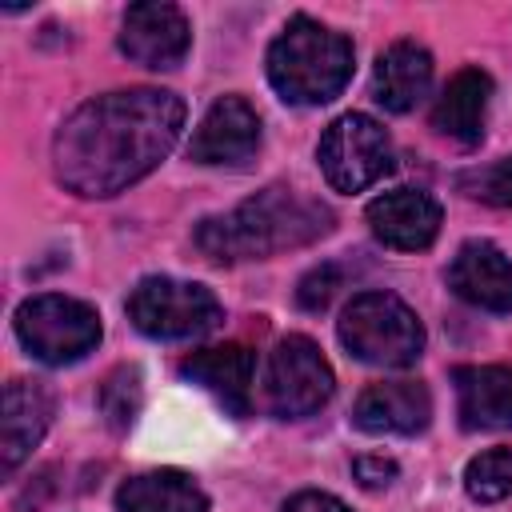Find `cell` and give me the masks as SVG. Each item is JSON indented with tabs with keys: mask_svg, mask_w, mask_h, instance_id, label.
I'll use <instances>...</instances> for the list:
<instances>
[{
	"mask_svg": "<svg viewBox=\"0 0 512 512\" xmlns=\"http://www.w3.org/2000/svg\"><path fill=\"white\" fill-rule=\"evenodd\" d=\"M184 100L164 88H124L84 100L56 132L52 160L76 196H116L144 180L180 140Z\"/></svg>",
	"mask_w": 512,
	"mask_h": 512,
	"instance_id": "6da1fadb",
	"label": "cell"
},
{
	"mask_svg": "<svg viewBox=\"0 0 512 512\" xmlns=\"http://www.w3.org/2000/svg\"><path fill=\"white\" fill-rule=\"evenodd\" d=\"M332 208L292 188H264L224 216H208L196 228V244L216 264L260 260L284 248H304L332 232Z\"/></svg>",
	"mask_w": 512,
	"mask_h": 512,
	"instance_id": "7a4b0ae2",
	"label": "cell"
},
{
	"mask_svg": "<svg viewBox=\"0 0 512 512\" xmlns=\"http://www.w3.org/2000/svg\"><path fill=\"white\" fill-rule=\"evenodd\" d=\"M268 80L288 104H328L352 80V40L320 20L292 16L268 48Z\"/></svg>",
	"mask_w": 512,
	"mask_h": 512,
	"instance_id": "3957f363",
	"label": "cell"
},
{
	"mask_svg": "<svg viewBox=\"0 0 512 512\" xmlns=\"http://www.w3.org/2000/svg\"><path fill=\"white\" fill-rule=\"evenodd\" d=\"M340 344L376 368H408L424 352L420 316L392 292H360L340 316Z\"/></svg>",
	"mask_w": 512,
	"mask_h": 512,
	"instance_id": "277c9868",
	"label": "cell"
},
{
	"mask_svg": "<svg viewBox=\"0 0 512 512\" xmlns=\"http://www.w3.org/2000/svg\"><path fill=\"white\" fill-rule=\"evenodd\" d=\"M128 320L152 340H196L224 320V308L204 284L144 276L128 296Z\"/></svg>",
	"mask_w": 512,
	"mask_h": 512,
	"instance_id": "5b68a950",
	"label": "cell"
},
{
	"mask_svg": "<svg viewBox=\"0 0 512 512\" xmlns=\"http://www.w3.org/2000/svg\"><path fill=\"white\" fill-rule=\"evenodd\" d=\"M16 336L28 356L44 364H72L100 344V316L84 300L44 292L16 308Z\"/></svg>",
	"mask_w": 512,
	"mask_h": 512,
	"instance_id": "8992f818",
	"label": "cell"
},
{
	"mask_svg": "<svg viewBox=\"0 0 512 512\" xmlns=\"http://www.w3.org/2000/svg\"><path fill=\"white\" fill-rule=\"evenodd\" d=\"M316 160L336 192H364L392 172V140L372 116L344 112L324 128Z\"/></svg>",
	"mask_w": 512,
	"mask_h": 512,
	"instance_id": "52a82bcc",
	"label": "cell"
},
{
	"mask_svg": "<svg viewBox=\"0 0 512 512\" xmlns=\"http://www.w3.org/2000/svg\"><path fill=\"white\" fill-rule=\"evenodd\" d=\"M332 396V368L308 336H284L268 356L264 400L276 416H308Z\"/></svg>",
	"mask_w": 512,
	"mask_h": 512,
	"instance_id": "ba28073f",
	"label": "cell"
},
{
	"mask_svg": "<svg viewBox=\"0 0 512 512\" xmlns=\"http://www.w3.org/2000/svg\"><path fill=\"white\" fill-rule=\"evenodd\" d=\"M192 28L176 4H132L120 24V52L144 68H176L188 56Z\"/></svg>",
	"mask_w": 512,
	"mask_h": 512,
	"instance_id": "9c48e42d",
	"label": "cell"
},
{
	"mask_svg": "<svg viewBox=\"0 0 512 512\" xmlns=\"http://www.w3.org/2000/svg\"><path fill=\"white\" fill-rule=\"evenodd\" d=\"M432 396L420 380H380L368 384L352 404V424L372 436H412L428 428Z\"/></svg>",
	"mask_w": 512,
	"mask_h": 512,
	"instance_id": "30bf717a",
	"label": "cell"
},
{
	"mask_svg": "<svg viewBox=\"0 0 512 512\" xmlns=\"http://www.w3.org/2000/svg\"><path fill=\"white\" fill-rule=\"evenodd\" d=\"M260 148V116L248 100L240 96H220L200 128L192 132L188 156L196 164H244Z\"/></svg>",
	"mask_w": 512,
	"mask_h": 512,
	"instance_id": "8fae6325",
	"label": "cell"
},
{
	"mask_svg": "<svg viewBox=\"0 0 512 512\" xmlns=\"http://www.w3.org/2000/svg\"><path fill=\"white\" fill-rule=\"evenodd\" d=\"M368 224H372L376 240H384L388 248L420 252L440 232V204L428 192L396 188V192H384L368 204Z\"/></svg>",
	"mask_w": 512,
	"mask_h": 512,
	"instance_id": "7c38bea8",
	"label": "cell"
},
{
	"mask_svg": "<svg viewBox=\"0 0 512 512\" xmlns=\"http://www.w3.org/2000/svg\"><path fill=\"white\" fill-rule=\"evenodd\" d=\"M448 288L476 308L512 312V260L488 240H468L448 268Z\"/></svg>",
	"mask_w": 512,
	"mask_h": 512,
	"instance_id": "4fadbf2b",
	"label": "cell"
},
{
	"mask_svg": "<svg viewBox=\"0 0 512 512\" xmlns=\"http://www.w3.org/2000/svg\"><path fill=\"white\" fill-rule=\"evenodd\" d=\"M180 372L200 384L204 392H212L232 416H248L252 408V372H256V356L244 344H220V348H200L192 352Z\"/></svg>",
	"mask_w": 512,
	"mask_h": 512,
	"instance_id": "5bb4252c",
	"label": "cell"
},
{
	"mask_svg": "<svg viewBox=\"0 0 512 512\" xmlns=\"http://www.w3.org/2000/svg\"><path fill=\"white\" fill-rule=\"evenodd\" d=\"M52 392L40 380H12L4 388V420H0V460L4 472H16L20 460L44 440L52 424Z\"/></svg>",
	"mask_w": 512,
	"mask_h": 512,
	"instance_id": "9a60e30c",
	"label": "cell"
},
{
	"mask_svg": "<svg viewBox=\"0 0 512 512\" xmlns=\"http://www.w3.org/2000/svg\"><path fill=\"white\" fill-rule=\"evenodd\" d=\"M460 424L472 432L512 428V368L504 364H468L452 372Z\"/></svg>",
	"mask_w": 512,
	"mask_h": 512,
	"instance_id": "2e32d148",
	"label": "cell"
},
{
	"mask_svg": "<svg viewBox=\"0 0 512 512\" xmlns=\"http://www.w3.org/2000/svg\"><path fill=\"white\" fill-rule=\"evenodd\" d=\"M432 88V56L416 40H396L372 68V96L388 112H412Z\"/></svg>",
	"mask_w": 512,
	"mask_h": 512,
	"instance_id": "e0dca14e",
	"label": "cell"
},
{
	"mask_svg": "<svg viewBox=\"0 0 512 512\" xmlns=\"http://www.w3.org/2000/svg\"><path fill=\"white\" fill-rule=\"evenodd\" d=\"M488 100H492V80H488V72H480V68H460V72L444 84V92H440V100H436V108H432V128H436L440 136L456 140V144H480L484 124H488Z\"/></svg>",
	"mask_w": 512,
	"mask_h": 512,
	"instance_id": "ac0fdd59",
	"label": "cell"
},
{
	"mask_svg": "<svg viewBox=\"0 0 512 512\" xmlns=\"http://www.w3.org/2000/svg\"><path fill=\"white\" fill-rule=\"evenodd\" d=\"M120 512H208V496L188 472L160 468V472H140L120 484L116 492Z\"/></svg>",
	"mask_w": 512,
	"mask_h": 512,
	"instance_id": "d6986e66",
	"label": "cell"
},
{
	"mask_svg": "<svg viewBox=\"0 0 512 512\" xmlns=\"http://www.w3.org/2000/svg\"><path fill=\"white\" fill-rule=\"evenodd\" d=\"M464 488L480 504H496L512 496V448H488L472 456L464 468Z\"/></svg>",
	"mask_w": 512,
	"mask_h": 512,
	"instance_id": "ffe728a7",
	"label": "cell"
},
{
	"mask_svg": "<svg viewBox=\"0 0 512 512\" xmlns=\"http://www.w3.org/2000/svg\"><path fill=\"white\" fill-rule=\"evenodd\" d=\"M100 412L108 416L112 428H128L140 412V372L136 368H116L104 388H100Z\"/></svg>",
	"mask_w": 512,
	"mask_h": 512,
	"instance_id": "44dd1931",
	"label": "cell"
},
{
	"mask_svg": "<svg viewBox=\"0 0 512 512\" xmlns=\"http://www.w3.org/2000/svg\"><path fill=\"white\" fill-rule=\"evenodd\" d=\"M460 188H464L472 200H480V204L512 208V156L464 172V176H460Z\"/></svg>",
	"mask_w": 512,
	"mask_h": 512,
	"instance_id": "7402d4cb",
	"label": "cell"
},
{
	"mask_svg": "<svg viewBox=\"0 0 512 512\" xmlns=\"http://www.w3.org/2000/svg\"><path fill=\"white\" fill-rule=\"evenodd\" d=\"M336 292H340V268H336V264H320V268H312V272L300 280L296 300H300V308L320 312V308L332 304Z\"/></svg>",
	"mask_w": 512,
	"mask_h": 512,
	"instance_id": "603a6c76",
	"label": "cell"
},
{
	"mask_svg": "<svg viewBox=\"0 0 512 512\" xmlns=\"http://www.w3.org/2000/svg\"><path fill=\"white\" fill-rule=\"evenodd\" d=\"M352 472H356V480H360L364 488H384V484L396 480V464L384 460V456H356Z\"/></svg>",
	"mask_w": 512,
	"mask_h": 512,
	"instance_id": "cb8c5ba5",
	"label": "cell"
},
{
	"mask_svg": "<svg viewBox=\"0 0 512 512\" xmlns=\"http://www.w3.org/2000/svg\"><path fill=\"white\" fill-rule=\"evenodd\" d=\"M284 512H352L344 500H336V496H328V492H296L288 504H284Z\"/></svg>",
	"mask_w": 512,
	"mask_h": 512,
	"instance_id": "d4e9b609",
	"label": "cell"
}]
</instances>
